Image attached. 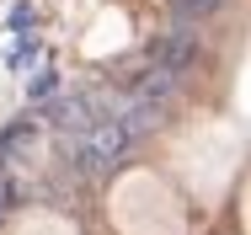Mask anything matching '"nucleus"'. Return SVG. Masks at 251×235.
Returning <instances> with one entry per match:
<instances>
[{
	"mask_svg": "<svg viewBox=\"0 0 251 235\" xmlns=\"http://www.w3.org/2000/svg\"><path fill=\"white\" fill-rule=\"evenodd\" d=\"M128 150H134V134L118 123V118H107L97 129H86L75 150H70V160L80 166V177H107V171H118L123 160H128Z\"/></svg>",
	"mask_w": 251,
	"mask_h": 235,
	"instance_id": "1",
	"label": "nucleus"
},
{
	"mask_svg": "<svg viewBox=\"0 0 251 235\" xmlns=\"http://www.w3.org/2000/svg\"><path fill=\"white\" fill-rule=\"evenodd\" d=\"M107 118H118L112 107H97V96L91 91H75V96H59L49 107V123L59 129V134H70V139H80L86 129H97V123H107Z\"/></svg>",
	"mask_w": 251,
	"mask_h": 235,
	"instance_id": "2",
	"label": "nucleus"
},
{
	"mask_svg": "<svg viewBox=\"0 0 251 235\" xmlns=\"http://www.w3.org/2000/svg\"><path fill=\"white\" fill-rule=\"evenodd\" d=\"M193 59H198V43H193L187 32H166V38L155 43V70H166V75H182Z\"/></svg>",
	"mask_w": 251,
	"mask_h": 235,
	"instance_id": "3",
	"label": "nucleus"
},
{
	"mask_svg": "<svg viewBox=\"0 0 251 235\" xmlns=\"http://www.w3.org/2000/svg\"><path fill=\"white\" fill-rule=\"evenodd\" d=\"M32 53H38V48H32V43H22L16 53H11V70H27V59H32Z\"/></svg>",
	"mask_w": 251,
	"mask_h": 235,
	"instance_id": "7",
	"label": "nucleus"
},
{
	"mask_svg": "<svg viewBox=\"0 0 251 235\" xmlns=\"http://www.w3.org/2000/svg\"><path fill=\"white\" fill-rule=\"evenodd\" d=\"M53 91H59V75H53V70L32 75V86H27V96H32V102H43V96H53Z\"/></svg>",
	"mask_w": 251,
	"mask_h": 235,
	"instance_id": "4",
	"label": "nucleus"
},
{
	"mask_svg": "<svg viewBox=\"0 0 251 235\" xmlns=\"http://www.w3.org/2000/svg\"><path fill=\"white\" fill-rule=\"evenodd\" d=\"M11 27H16V32H27V27H32V11H27V5H16V11H11Z\"/></svg>",
	"mask_w": 251,
	"mask_h": 235,
	"instance_id": "6",
	"label": "nucleus"
},
{
	"mask_svg": "<svg viewBox=\"0 0 251 235\" xmlns=\"http://www.w3.org/2000/svg\"><path fill=\"white\" fill-rule=\"evenodd\" d=\"M171 5H176L182 22H193V16H208V11H214V0H171Z\"/></svg>",
	"mask_w": 251,
	"mask_h": 235,
	"instance_id": "5",
	"label": "nucleus"
}]
</instances>
